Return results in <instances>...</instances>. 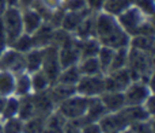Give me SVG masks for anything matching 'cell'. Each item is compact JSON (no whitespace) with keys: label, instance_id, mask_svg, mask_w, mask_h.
I'll return each mask as SVG.
<instances>
[{"label":"cell","instance_id":"obj_1","mask_svg":"<svg viewBox=\"0 0 155 133\" xmlns=\"http://www.w3.org/2000/svg\"><path fill=\"white\" fill-rule=\"evenodd\" d=\"M117 18L118 24L121 26V29L129 35H154V23L153 18L146 16L142 11L137 7H135L134 4L131 7H128L127 10H124L120 15L116 16Z\"/></svg>","mask_w":155,"mask_h":133},{"label":"cell","instance_id":"obj_2","mask_svg":"<svg viewBox=\"0 0 155 133\" xmlns=\"http://www.w3.org/2000/svg\"><path fill=\"white\" fill-rule=\"evenodd\" d=\"M132 82L142 80L148 84L153 83L154 72V52H142L128 48V64H127Z\"/></svg>","mask_w":155,"mask_h":133},{"label":"cell","instance_id":"obj_3","mask_svg":"<svg viewBox=\"0 0 155 133\" xmlns=\"http://www.w3.org/2000/svg\"><path fill=\"white\" fill-rule=\"evenodd\" d=\"M2 22H3V27H4L5 44H7V46H10L23 33L22 10L19 7L8 5L2 15Z\"/></svg>","mask_w":155,"mask_h":133},{"label":"cell","instance_id":"obj_4","mask_svg":"<svg viewBox=\"0 0 155 133\" xmlns=\"http://www.w3.org/2000/svg\"><path fill=\"white\" fill-rule=\"evenodd\" d=\"M88 101H90V98L74 94L72 96H70L65 101H63L60 105H57L56 110L67 121L79 120V118H82L84 115L86 110H87Z\"/></svg>","mask_w":155,"mask_h":133},{"label":"cell","instance_id":"obj_5","mask_svg":"<svg viewBox=\"0 0 155 133\" xmlns=\"http://www.w3.org/2000/svg\"><path fill=\"white\" fill-rule=\"evenodd\" d=\"M125 106H137L143 105L144 101L153 94L151 84L142 80H134L128 84V87L123 91Z\"/></svg>","mask_w":155,"mask_h":133},{"label":"cell","instance_id":"obj_6","mask_svg":"<svg viewBox=\"0 0 155 133\" xmlns=\"http://www.w3.org/2000/svg\"><path fill=\"white\" fill-rule=\"evenodd\" d=\"M78 95L86 98H97L105 92L104 75H93V76H82L75 86Z\"/></svg>","mask_w":155,"mask_h":133},{"label":"cell","instance_id":"obj_7","mask_svg":"<svg viewBox=\"0 0 155 133\" xmlns=\"http://www.w3.org/2000/svg\"><path fill=\"white\" fill-rule=\"evenodd\" d=\"M0 69L8 71L14 75H19L26 72L25 53H21V52L7 46L5 50L0 54Z\"/></svg>","mask_w":155,"mask_h":133},{"label":"cell","instance_id":"obj_8","mask_svg":"<svg viewBox=\"0 0 155 133\" xmlns=\"http://www.w3.org/2000/svg\"><path fill=\"white\" fill-rule=\"evenodd\" d=\"M131 82L132 77L128 68L107 72L104 75L105 92H123Z\"/></svg>","mask_w":155,"mask_h":133},{"label":"cell","instance_id":"obj_9","mask_svg":"<svg viewBox=\"0 0 155 133\" xmlns=\"http://www.w3.org/2000/svg\"><path fill=\"white\" fill-rule=\"evenodd\" d=\"M41 71L49 77V80L52 82V84L57 82V77L61 71V65L59 61V50L56 46L49 45L44 48V61Z\"/></svg>","mask_w":155,"mask_h":133},{"label":"cell","instance_id":"obj_10","mask_svg":"<svg viewBox=\"0 0 155 133\" xmlns=\"http://www.w3.org/2000/svg\"><path fill=\"white\" fill-rule=\"evenodd\" d=\"M94 23H95V38L98 41H102L104 38L109 37L112 33L120 29V24L117 22V18L105 11L95 12L94 15Z\"/></svg>","mask_w":155,"mask_h":133},{"label":"cell","instance_id":"obj_11","mask_svg":"<svg viewBox=\"0 0 155 133\" xmlns=\"http://www.w3.org/2000/svg\"><path fill=\"white\" fill-rule=\"evenodd\" d=\"M59 50V61L63 68H67L71 65H76L80 60L79 48H78V40L75 35H71L61 46L57 48Z\"/></svg>","mask_w":155,"mask_h":133},{"label":"cell","instance_id":"obj_12","mask_svg":"<svg viewBox=\"0 0 155 133\" xmlns=\"http://www.w3.org/2000/svg\"><path fill=\"white\" fill-rule=\"evenodd\" d=\"M48 90L41 91V92H31V101L34 105V115H37V117L46 118L49 114H52L56 110V106H54Z\"/></svg>","mask_w":155,"mask_h":133},{"label":"cell","instance_id":"obj_13","mask_svg":"<svg viewBox=\"0 0 155 133\" xmlns=\"http://www.w3.org/2000/svg\"><path fill=\"white\" fill-rule=\"evenodd\" d=\"M90 14H94L88 10L87 7L83 8V10H78V11H67L65 10V14L63 16V21H61V29L65 30V31L74 34V31L78 29L80 23L83 22V19L86 16H88Z\"/></svg>","mask_w":155,"mask_h":133},{"label":"cell","instance_id":"obj_14","mask_svg":"<svg viewBox=\"0 0 155 133\" xmlns=\"http://www.w3.org/2000/svg\"><path fill=\"white\" fill-rule=\"evenodd\" d=\"M44 18L34 10V8H26L22 10V23H23V33L31 35L38 30V27L44 23Z\"/></svg>","mask_w":155,"mask_h":133},{"label":"cell","instance_id":"obj_15","mask_svg":"<svg viewBox=\"0 0 155 133\" xmlns=\"http://www.w3.org/2000/svg\"><path fill=\"white\" fill-rule=\"evenodd\" d=\"M53 31H54V27L52 26L51 23H48V22H44V23L38 27L37 31L31 34L34 48H45V46L51 45Z\"/></svg>","mask_w":155,"mask_h":133},{"label":"cell","instance_id":"obj_16","mask_svg":"<svg viewBox=\"0 0 155 133\" xmlns=\"http://www.w3.org/2000/svg\"><path fill=\"white\" fill-rule=\"evenodd\" d=\"M49 95H51L52 101H53L54 106L60 105L63 101H65L67 98L72 96L74 94H76L75 91V86H67V84H61V83H54L49 87L48 90Z\"/></svg>","mask_w":155,"mask_h":133},{"label":"cell","instance_id":"obj_17","mask_svg":"<svg viewBox=\"0 0 155 133\" xmlns=\"http://www.w3.org/2000/svg\"><path fill=\"white\" fill-rule=\"evenodd\" d=\"M99 99L107 113H116L125 106L123 92H104L99 96Z\"/></svg>","mask_w":155,"mask_h":133},{"label":"cell","instance_id":"obj_18","mask_svg":"<svg viewBox=\"0 0 155 133\" xmlns=\"http://www.w3.org/2000/svg\"><path fill=\"white\" fill-rule=\"evenodd\" d=\"M44 61V48H33L25 53V65L27 73H33L41 69Z\"/></svg>","mask_w":155,"mask_h":133},{"label":"cell","instance_id":"obj_19","mask_svg":"<svg viewBox=\"0 0 155 133\" xmlns=\"http://www.w3.org/2000/svg\"><path fill=\"white\" fill-rule=\"evenodd\" d=\"M78 48H79L80 59H87V57L97 56L99 48H101V44L95 37L86 38V40H78Z\"/></svg>","mask_w":155,"mask_h":133},{"label":"cell","instance_id":"obj_20","mask_svg":"<svg viewBox=\"0 0 155 133\" xmlns=\"http://www.w3.org/2000/svg\"><path fill=\"white\" fill-rule=\"evenodd\" d=\"M94 15L95 14H90L83 19V22L78 26V29L74 31V35L78 40H86V38H93L95 37V23H94Z\"/></svg>","mask_w":155,"mask_h":133},{"label":"cell","instance_id":"obj_21","mask_svg":"<svg viewBox=\"0 0 155 133\" xmlns=\"http://www.w3.org/2000/svg\"><path fill=\"white\" fill-rule=\"evenodd\" d=\"M65 124H67V120L57 110H54L52 114L46 117L45 132L44 133H64Z\"/></svg>","mask_w":155,"mask_h":133},{"label":"cell","instance_id":"obj_22","mask_svg":"<svg viewBox=\"0 0 155 133\" xmlns=\"http://www.w3.org/2000/svg\"><path fill=\"white\" fill-rule=\"evenodd\" d=\"M154 46H155L154 35L139 34V35H132L131 40H129L128 48H134L142 52H154Z\"/></svg>","mask_w":155,"mask_h":133},{"label":"cell","instance_id":"obj_23","mask_svg":"<svg viewBox=\"0 0 155 133\" xmlns=\"http://www.w3.org/2000/svg\"><path fill=\"white\" fill-rule=\"evenodd\" d=\"M31 94V83H30V75L27 72L15 75V88H14V96L22 98Z\"/></svg>","mask_w":155,"mask_h":133},{"label":"cell","instance_id":"obj_24","mask_svg":"<svg viewBox=\"0 0 155 133\" xmlns=\"http://www.w3.org/2000/svg\"><path fill=\"white\" fill-rule=\"evenodd\" d=\"M78 68L82 76H93V75H104L101 71L99 63L97 57H87V59H80L78 63Z\"/></svg>","mask_w":155,"mask_h":133},{"label":"cell","instance_id":"obj_25","mask_svg":"<svg viewBox=\"0 0 155 133\" xmlns=\"http://www.w3.org/2000/svg\"><path fill=\"white\" fill-rule=\"evenodd\" d=\"M14 88H15V75L0 69V96L3 98L12 96Z\"/></svg>","mask_w":155,"mask_h":133},{"label":"cell","instance_id":"obj_26","mask_svg":"<svg viewBox=\"0 0 155 133\" xmlns=\"http://www.w3.org/2000/svg\"><path fill=\"white\" fill-rule=\"evenodd\" d=\"M82 77L79 72V68L76 65H71L67 68H63L60 71V75L57 77L56 83H61V84H67V86H76V83L79 82V79Z\"/></svg>","mask_w":155,"mask_h":133},{"label":"cell","instance_id":"obj_27","mask_svg":"<svg viewBox=\"0 0 155 133\" xmlns=\"http://www.w3.org/2000/svg\"><path fill=\"white\" fill-rule=\"evenodd\" d=\"M30 75V83H31V92H41V91H46L52 86V82L49 77L44 73L42 71L33 72Z\"/></svg>","mask_w":155,"mask_h":133},{"label":"cell","instance_id":"obj_28","mask_svg":"<svg viewBox=\"0 0 155 133\" xmlns=\"http://www.w3.org/2000/svg\"><path fill=\"white\" fill-rule=\"evenodd\" d=\"M131 5L132 0H105L102 11H105V12L110 14L113 16H117Z\"/></svg>","mask_w":155,"mask_h":133},{"label":"cell","instance_id":"obj_29","mask_svg":"<svg viewBox=\"0 0 155 133\" xmlns=\"http://www.w3.org/2000/svg\"><path fill=\"white\" fill-rule=\"evenodd\" d=\"M18 109H19V98H16L14 95L5 98L4 106H3L2 113H0V121L16 117L18 115Z\"/></svg>","mask_w":155,"mask_h":133},{"label":"cell","instance_id":"obj_30","mask_svg":"<svg viewBox=\"0 0 155 133\" xmlns=\"http://www.w3.org/2000/svg\"><path fill=\"white\" fill-rule=\"evenodd\" d=\"M16 117H19L22 121H26L29 118L34 117V105L31 101V94L19 98V109Z\"/></svg>","mask_w":155,"mask_h":133},{"label":"cell","instance_id":"obj_31","mask_svg":"<svg viewBox=\"0 0 155 133\" xmlns=\"http://www.w3.org/2000/svg\"><path fill=\"white\" fill-rule=\"evenodd\" d=\"M127 64H128V48L116 49L114 54H113L112 63H110V68H109V71H107V72L127 68ZM107 72H106V73H107Z\"/></svg>","mask_w":155,"mask_h":133},{"label":"cell","instance_id":"obj_32","mask_svg":"<svg viewBox=\"0 0 155 133\" xmlns=\"http://www.w3.org/2000/svg\"><path fill=\"white\" fill-rule=\"evenodd\" d=\"M113 54H114V49L109 48V46H104L101 45L98 53H97V60L99 63V66H101L102 73H106L110 68V63H112Z\"/></svg>","mask_w":155,"mask_h":133},{"label":"cell","instance_id":"obj_33","mask_svg":"<svg viewBox=\"0 0 155 133\" xmlns=\"http://www.w3.org/2000/svg\"><path fill=\"white\" fill-rule=\"evenodd\" d=\"M45 124L46 118L34 115L23 122V133H44L45 132Z\"/></svg>","mask_w":155,"mask_h":133},{"label":"cell","instance_id":"obj_34","mask_svg":"<svg viewBox=\"0 0 155 133\" xmlns=\"http://www.w3.org/2000/svg\"><path fill=\"white\" fill-rule=\"evenodd\" d=\"M10 48L15 49V50L21 52V53H26L30 49L34 48V44H33V38L30 34H26V33H22L15 41L10 45Z\"/></svg>","mask_w":155,"mask_h":133},{"label":"cell","instance_id":"obj_35","mask_svg":"<svg viewBox=\"0 0 155 133\" xmlns=\"http://www.w3.org/2000/svg\"><path fill=\"white\" fill-rule=\"evenodd\" d=\"M23 122L19 117H12L2 121L3 133H23Z\"/></svg>","mask_w":155,"mask_h":133},{"label":"cell","instance_id":"obj_36","mask_svg":"<svg viewBox=\"0 0 155 133\" xmlns=\"http://www.w3.org/2000/svg\"><path fill=\"white\" fill-rule=\"evenodd\" d=\"M134 133H154V118L137 121L128 126Z\"/></svg>","mask_w":155,"mask_h":133},{"label":"cell","instance_id":"obj_37","mask_svg":"<svg viewBox=\"0 0 155 133\" xmlns=\"http://www.w3.org/2000/svg\"><path fill=\"white\" fill-rule=\"evenodd\" d=\"M132 4L139 8L146 16H150V18L154 16V10H155L154 0H134Z\"/></svg>","mask_w":155,"mask_h":133},{"label":"cell","instance_id":"obj_38","mask_svg":"<svg viewBox=\"0 0 155 133\" xmlns=\"http://www.w3.org/2000/svg\"><path fill=\"white\" fill-rule=\"evenodd\" d=\"M63 7L67 11H78L86 8V0H64Z\"/></svg>","mask_w":155,"mask_h":133},{"label":"cell","instance_id":"obj_39","mask_svg":"<svg viewBox=\"0 0 155 133\" xmlns=\"http://www.w3.org/2000/svg\"><path fill=\"white\" fill-rule=\"evenodd\" d=\"M80 133H102L98 122H88L80 126Z\"/></svg>","mask_w":155,"mask_h":133},{"label":"cell","instance_id":"obj_40","mask_svg":"<svg viewBox=\"0 0 155 133\" xmlns=\"http://www.w3.org/2000/svg\"><path fill=\"white\" fill-rule=\"evenodd\" d=\"M105 0H86V7L91 11V12H99L102 11Z\"/></svg>","mask_w":155,"mask_h":133},{"label":"cell","instance_id":"obj_41","mask_svg":"<svg viewBox=\"0 0 155 133\" xmlns=\"http://www.w3.org/2000/svg\"><path fill=\"white\" fill-rule=\"evenodd\" d=\"M143 107L147 110L148 114L154 117V94H151V95L146 99L144 103H143Z\"/></svg>","mask_w":155,"mask_h":133},{"label":"cell","instance_id":"obj_42","mask_svg":"<svg viewBox=\"0 0 155 133\" xmlns=\"http://www.w3.org/2000/svg\"><path fill=\"white\" fill-rule=\"evenodd\" d=\"M64 133H80V126L74 122V121H67Z\"/></svg>","mask_w":155,"mask_h":133},{"label":"cell","instance_id":"obj_43","mask_svg":"<svg viewBox=\"0 0 155 133\" xmlns=\"http://www.w3.org/2000/svg\"><path fill=\"white\" fill-rule=\"evenodd\" d=\"M34 3V0H18V7L21 10H26V8H30Z\"/></svg>","mask_w":155,"mask_h":133},{"label":"cell","instance_id":"obj_44","mask_svg":"<svg viewBox=\"0 0 155 133\" xmlns=\"http://www.w3.org/2000/svg\"><path fill=\"white\" fill-rule=\"evenodd\" d=\"M8 7L7 4V0H0V16L3 15V12L5 11V8Z\"/></svg>","mask_w":155,"mask_h":133},{"label":"cell","instance_id":"obj_45","mask_svg":"<svg viewBox=\"0 0 155 133\" xmlns=\"http://www.w3.org/2000/svg\"><path fill=\"white\" fill-rule=\"evenodd\" d=\"M5 48H7V44H5L4 41H2V40H0V54H2L3 52L5 50Z\"/></svg>","mask_w":155,"mask_h":133},{"label":"cell","instance_id":"obj_46","mask_svg":"<svg viewBox=\"0 0 155 133\" xmlns=\"http://www.w3.org/2000/svg\"><path fill=\"white\" fill-rule=\"evenodd\" d=\"M7 4L11 7H18V0H7Z\"/></svg>","mask_w":155,"mask_h":133},{"label":"cell","instance_id":"obj_47","mask_svg":"<svg viewBox=\"0 0 155 133\" xmlns=\"http://www.w3.org/2000/svg\"><path fill=\"white\" fill-rule=\"evenodd\" d=\"M4 102H5V98L0 96V113H2V109H3V106H4Z\"/></svg>","mask_w":155,"mask_h":133},{"label":"cell","instance_id":"obj_48","mask_svg":"<svg viewBox=\"0 0 155 133\" xmlns=\"http://www.w3.org/2000/svg\"><path fill=\"white\" fill-rule=\"evenodd\" d=\"M121 133H134V132H132V131H131V129H129V128H127L125 131H123Z\"/></svg>","mask_w":155,"mask_h":133},{"label":"cell","instance_id":"obj_49","mask_svg":"<svg viewBox=\"0 0 155 133\" xmlns=\"http://www.w3.org/2000/svg\"><path fill=\"white\" fill-rule=\"evenodd\" d=\"M102 133H121V132H118V131H112V132H102Z\"/></svg>","mask_w":155,"mask_h":133},{"label":"cell","instance_id":"obj_50","mask_svg":"<svg viewBox=\"0 0 155 133\" xmlns=\"http://www.w3.org/2000/svg\"><path fill=\"white\" fill-rule=\"evenodd\" d=\"M0 133H3V128H2V121H0Z\"/></svg>","mask_w":155,"mask_h":133},{"label":"cell","instance_id":"obj_51","mask_svg":"<svg viewBox=\"0 0 155 133\" xmlns=\"http://www.w3.org/2000/svg\"><path fill=\"white\" fill-rule=\"evenodd\" d=\"M132 2H134V0H132Z\"/></svg>","mask_w":155,"mask_h":133},{"label":"cell","instance_id":"obj_52","mask_svg":"<svg viewBox=\"0 0 155 133\" xmlns=\"http://www.w3.org/2000/svg\"><path fill=\"white\" fill-rule=\"evenodd\" d=\"M63 2H64V0H63Z\"/></svg>","mask_w":155,"mask_h":133}]
</instances>
